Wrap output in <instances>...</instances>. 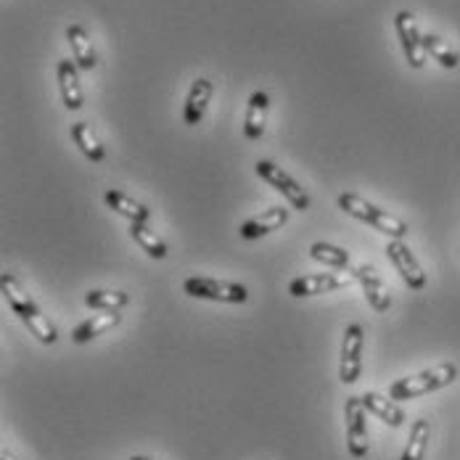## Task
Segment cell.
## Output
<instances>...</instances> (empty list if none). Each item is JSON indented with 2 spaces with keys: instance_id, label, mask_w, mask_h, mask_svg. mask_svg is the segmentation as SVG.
Listing matches in <instances>:
<instances>
[{
  "instance_id": "obj_1",
  "label": "cell",
  "mask_w": 460,
  "mask_h": 460,
  "mask_svg": "<svg viewBox=\"0 0 460 460\" xmlns=\"http://www.w3.org/2000/svg\"><path fill=\"white\" fill-rule=\"evenodd\" d=\"M0 291L8 302V307L13 310V315H19V321L30 328V333L40 341V344H56L58 333L53 328V323L48 321L46 315L40 313V307L35 305V299L22 288V283L11 273L0 276Z\"/></svg>"
},
{
  "instance_id": "obj_2",
  "label": "cell",
  "mask_w": 460,
  "mask_h": 460,
  "mask_svg": "<svg viewBox=\"0 0 460 460\" xmlns=\"http://www.w3.org/2000/svg\"><path fill=\"white\" fill-rule=\"evenodd\" d=\"M456 378H458V368L453 363H439L434 368L420 370L415 376L394 381L389 386V397L392 400H415V397H423V394H431L437 389L450 386Z\"/></svg>"
},
{
  "instance_id": "obj_3",
  "label": "cell",
  "mask_w": 460,
  "mask_h": 460,
  "mask_svg": "<svg viewBox=\"0 0 460 460\" xmlns=\"http://www.w3.org/2000/svg\"><path fill=\"white\" fill-rule=\"evenodd\" d=\"M339 209H344L349 217H355V220H360V223H368V226H373L378 233L389 235V238H405L408 230H411L405 220H400V217H394V215L378 209L376 204H370V201H366V199L358 196V193H341V196H339Z\"/></svg>"
},
{
  "instance_id": "obj_4",
  "label": "cell",
  "mask_w": 460,
  "mask_h": 460,
  "mask_svg": "<svg viewBox=\"0 0 460 460\" xmlns=\"http://www.w3.org/2000/svg\"><path fill=\"white\" fill-rule=\"evenodd\" d=\"M183 291L193 299H209V302H223V305H243L249 299L246 286L217 280V278H185Z\"/></svg>"
},
{
  "instance_id": "obj_5",
  "label": "cell",
  "mask_w": 460,
  "mask_h": 460,
  "mask_svg": "<svg viewBox=\"0 0 460 460\" xmlns=\"http://www.w3.org/2000/svg\"><path fill=\"white\" fill-rule=\"evenodd\" d=\"M254 172L265 181L268 185H273L278 193H283V199L291 204V209L296 212H307L310 209V196L305 193V188L296 183L288 172H283V167H278L268 159H260L254 164Z\"/></svg>"
},
{
  "instance_id": "obj_6",
  "label": "cell",
  "mask_w": 460,
  "mask_h": 460,
  "mask_svg": "<svg viewBox=\"0 0 460 460\" xmlns=\"http://www.w3.org/2000/svg\"><path fill=\"white\" fill-rule=\"evenodd\" d=\"M366 402L363 397H349L344 408V420H347V447L355 460H363L368 456V415H366Z\"/></svg>"
},
{
  "instance_id": "obj_7",
  "label": "cell",
  "mask_w": 460,
  "mask_h": 460,
  "mask_svg": "<svg viewBox=\"0 0 460 460\" xmlns=\"http://www.w3.org/2000/svg\"><path fill=\"white\" fill-rule=\"evenodd\" d=\"M386 257H389V262L394 265V270L400 273V278L405 280V286L411 291L426 288V273H423V268L418 265V260H415V254L411 252V246L402 238H392L386 243Z\"/></svg>"
},
{
  "instance_id": "obj_8",
  "label": "cell",
  "mask_w": 460,
  "mask_h": 460,
  "mask_svg": "<svg viewBox=\"0 0 460 460\" xmlns=\"http://www.w3.org/2000/svg\"><path fill=\"white\" fill-rule=\"evenodd\" d=\"M363 325L352 323L344 331L341 341V366H339V378L341 384H355L363 370Z\"/></svg>"
},
{
  "instance_id": "obj_9",
  "label": "cell",
  "mask_w": 460,
  "mask_h": 460,
  "mask_svg": "<svg viewBox=\"0 0 460 460\" xmlns=\"http://www.w3.org/2000/svg\"><path fill=\"white\" fill-rule=\"evenodd\" d=\"M394 30H397V38H400V46L402 53L408 58V64L413 69H420L426 64V50H423V35L418 30V22L411 11H400L394 16Z\"/></svg>"
},
{
  "instance_id": "obj_10",
  "label": "cell",
  "mask_w": 460,
  "mask_h": 460,
  "mask_svg": "<svg viewBox=\"0 0 460 460\" xmlns=\"http://www.w3.org/2000/svg\"><path fill=\"white\" fill-rule=\"evenodd\" d=\"M352 278L339 276V273H315V276L294 278V280L288 283V294H291V296H296V299L318 296V294H328V291H336V288L349 286V283H352Z\"/></svg>"
},
{
  "instance_id": "obj_11",
  "label": "cell",
  "mask_w": 460,
  "mask_h": 460,
  "mask_svg": "<svg viewBox=\"0 0 460 460\" xmlns=\"http://www.w3.org/2000/svg\"><path fill=\"white\" fill-rule=\"evenodd\" d=\"M56 80H58V88H61L64 106L69 111H80L83 103H85V93H83V85H80V66L72 58H61L56 64Z\"/></svg>"
},
{
  "instance_id": "obj_12",
  "label": "cell",
  "mask_w": 460,
  "mask_h": 460,
  "mask_svg": "<svg viewBox=\"0 0 460 460\" xmlns=\"http://www.w3.org/2000/svg\"><path fill=\"white\" fill-rule=\"evenodd\" d=\"M355 280L363 286V294H366V299H368V305L376 310V313H386L389 307H392V296H389V288H386V283L378 278L376 273V268L373 265H360L355 273Z\"/></svg>"
},
{
  "instance_id": "obj_13",
  "label": "cell",
  "mask_w": 460,
  "mask_h": 460,
  "mask_svg": "<svg viewBox=\"0 0 460 460\" xmlns=\"http://www.w3.org/2000/svg\"><path fill=\"white\" fill-rule=\"evenodd\" d=\"M212 95H215V85H212V80H207V77L193 80L190 91H188V95H185V106H183V122L188 125V128H193V125H199V122L204 119V114H207V106H209Z\"/></svg>"
},
{
  "instance_id": "obj_14",
  "label": "cell",
  "mask_w": 460,
  "mask_h": 460,
  "mask_svg": "<svg viewBox=\"0 0 460 460\" xmlns=\"http://www.w3.org/2000/svg\"><path fill=\"white\" fill-rule=\"evenodd\" d=\"M286 223H288V209H286V207H270V209H265L262 215H257V217H252L249 223H243V226L238 228V235H241L243 241H257V238L273 233V230H278L280 226H286Z\"/></svg>"
},
{
  "instance_id": "obj_15",
  "label": "cell",
  "mask_w": 460,
  "mask_h": 460,
  "mask_svg": "<svg viewBox=\"0 0 460 460\" xmlns=\"http://www.w3.org/2000/svg\"><path fill=\"white\" fill-rule=\"evenodd\" d=\"M66 43L72 46V56H75V64L80 66V72H93L98 64V56H95L88 30L83 24H69L66 27Z\"/></svg>"
},
{
  "instance_id": "obj_16",
  "label": "cell",
  "mask_w": 460,
  "mask_h": 460,
  "mask_svg": "<svg viewBox=\"0 0 460 460\" xmlns=\"http://www.w3.org/2000/svg\"><path fill=\"white\" fill-rule=\"evenodd\" d=\"M103 201H106V207L114 209L119 217H125V220H130V223H148V226H151V209H148L146 204L136 201L133 196H128V193L111 188V190L103 193Z\"/></svg>"
},
{
  "instance_id": "obj_17",
  "label": "cell",
  "mask_w": 460,
  "mask_h": 460,
  "mask_svg": "<svg viewBox=\"0 0 460 460\" xmlns=\"http://www.w3.org/2000/svg\"><path fill=\"white\" fill-rule=\"evenodd\" d=\"M268 106L270 98L265 91H254L246 106V117H243V136L249 140H260L265 133V122H268Z\"/></svg>"
},
{
  "instance_id": "obj_18",
  "label": "cell",
  "mask_w": 460,
  "mask_h": 460,
  "mask_svg": "<svg viewBox=\"0 0 460 460\" xmlns=\"http://www.w3.org/2000/svg\"><path fill=\"white\" fill-rule=\"evenodd\" d=\"M119 321H122L119 310H103L101 315H93V318H88L85 323H80V325L72 331V341H75V344H88L95 336H101V333L111 331L114 325H119Z\"/></svg>"
},
{
  "instance_id": "obj_19",
  "label": "cell",
  "mask_w": 460,
  "mask_h": 460,
  "mask_svg": "<svg viewBox=\"0 0 460 460\" xmlns=\"http://www.w3.org/2000/svg\"><path fill=\"white\" fill-rule=\"evenodd\" d=\"M363 402H366V408H368L370 413L378 415V418H381L386 426H392V429H397V426L405 423L402 408L394 405L392 397H384V394H378V392H366V394H363Z\"/></svg>"
},
{
  "instance_id": "obj_20",
  "label": "cell",
  "mask_w": 460,
  "mask_h": 460,
  "mask_svg": "<svg viewBox=\"0 0 460 460\" xmlns=\"http://www.w3.org/2000/svg\"><path fill=\"white\" fill-rule=\"evenodd\" d=\"M72 140L77 143V148H80L91 162H103V159H106V148H103V143L95 136L93 125H88V122H75V125H72Z\"/></svg>"
},
{
  "instance_id": "obj_21",
  "label": "cell",
  "mask_w": 460,
  "mask_h": 460,
  "mask_svg": "<svg viewBox=\"0 0 460 460\" xmlns=\"http://www.w3.org/2000/svg\"><path fill=\"white\" fill-rule=\"evenodd\" d=\"M130 238L138 243L148 257H154V260L167 257V243L156 235V230L151 228L148 223H130Z\"/></svg>"
},
{
  "instance_id": "obj_22",
  "label": "cell",
  "mask_w": 460,
  "mask_h": 460,
  "mask_svg": "<svg viewBox=\"0 0 460 460\" xmlns=\"http://www.w3.org/2000/svg\"><path fill=\"white\" fill-rule=\"evenodd\" d=\"M310 257L315 262H321L325 268H349V252H344L341 246H333V243H325V241H315L310 246Z\"/></svg>"
},
{
  "instance_id": "obj_23",
  "label": "cell",
  "mask_w": 460,
  "mask_h": 460,
  "mask_svg": "<svg viewBox=\"0 0 460 460\" xmlns=\"http://www.w3.org/2000/svg\"><path fill=\"white\" fill-rule=\"evenodd\" d=\"M423 50H426V56H431L437 64H442L445 69H456L460 64V56L453 50V48L447 46L439 35H423Z\"/></svg>"
},
{
  "instance_id": "obj_24",
  "label": "cell",
  "mask_w": 460,
  "mask_h": 460,
  "mask_svg": "<svg viewBox=\"0 0 460 460\" xmlns=\"http://www.w3.org/2000/svg\"><path fill=\"white\" fill-rule=\"evenodd\" d=\"M429 437H431V426L429 420H415L413 429H411V437H408V447L402 453V460H423L426 453V445H429Z\"/></svg>"
},
{
  "instance_id": "obj_25",
  "label": "cell",
  "mask_w": 460,
  "mask_h": 460,
  "mask_svg": "<svg viewBox=\"0 0 460 460\" xmlns=\"http://www.w3.org/2000/svg\"><path fill=\"white\" fill-rule=\"evenodd\" d=\"M85 305L93 310H122L130 305V294H125V291H88Z\"/></svg>"
},
{
  "instance_id": "obj_26",
  "label": "cell",
  "mask_w": 460,
  "mask_h": 460,
  "mask_svg": "<svg viewBox=\"0 0 460 460\" xmlns=\"http://www.w3.org/2000/svg\"><path fill=\"white\" fill-rule=\"evenodd\" d=\"M0 460H16V458H13V456H11L8 450H3V456H0Z\"/></svg>"
},
{
  "instance_id": "obj_27",
  "label": "cell",
  "mask_w": 460,
  "mask_h": 460,
  "mask_svg": "<svg viewBox=\"0 0 460 460\" xmlns=\"http://www.w3.org/2000/svg\"><path fill=\"white\" fill-rule=\"evenodd\" d=\"M130 460H151V458H143V456H133Z\"/></svg>"
}]
</instances>
